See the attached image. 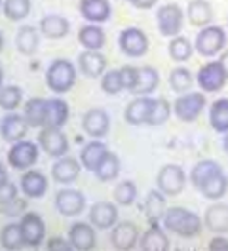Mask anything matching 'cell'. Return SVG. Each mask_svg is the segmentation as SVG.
Returning a JSON list of instances; mask_svg holds the SVG:
<instances>
[{"label": "cell", "instance_id": "cell-1", "mask_svg": "<svg viewBox=\"0 0 228 251\" xmlns=\"http://www.w3.org/2000/svg\"><path fill=\"white\" fill-rule=\"evenodd\" d=\"M164 226L182 238H192L202 230V219L186 207H169L164 213Z\"/></svg>", "mask_w": 228, "mask_h": 251}, {"label": "cell", "instance_id": "cell-2", "mask_svg": "<svg viewBox=\"0 0 228 251\" xmlns=\"http://www.w3.org/2000/svg\"><path fill=\"white\" fill-rule=\"evenodd\" d=\"M76 82V69L69 59H55L46 71V84L55 94H67Z\"/></svg>", "mask_w": 228, "mask_h": 251}, {"label": "cell", "instance_id": "cell-3", "mask_svg": "<svg viewBox=\"0 0 228 251\" xmlns=\"http://www.w3.org/2000/svg\"><path fill=\"white\" fill-rule=\"evenodd\" d=\"M225 46H227V32L223 27L217 25L202 27V31L198 32L194 40V50L203 57H215L217 53L223 51Z\"/></svg>", "mask_w": 228, "mask_h": 251}, {"label": "cell", "instance_id": "cell-4", "mask_svg": "<svg viewBox=\"0 0 228 251\" xmlns=\"http://www.w3.org/2000/svg\"><path fill=\"white\" fill-rule=\"evenodd\" d=\"M203 109H205V95L202 92L181 94L173 103V112L182 122H194Z\"/></svg>", "mask_w": 228, "mask_h": 251}, {"label": "cell", "instance_id": "cell-5", "mask_svg": "<svg viewBox=\"0 0 228 251\" xmlns=\"http://www.w3.org/2000/svg\"><path fill=\"white\" fill-rule=\"evenodd\" d=\"M156 185L166 196H179L186 185V173L177 164H166L158 172Z\"/></svg>", "mask_w": 228, "mask_h": 251}, {"label": "cell", "instance_id": "cell-6", "mask_svg": "<svg viewBox=\"0 0 228 251\" xmlns=\"http://www.w3.org/2000/svg\"><path fill=\"white\" fill-rule=\"evenodd\" d=\"M156 21H158L160 32L167 38H173V36H179V32L182 31L184 14L179 4H164L156 14Z\"/></svg>", "mask_w": 228, "mask_h": 251}, {"label": "cell", "instance_id": "cell-7", "mask_svg": "<svg viewBox=\"0 0 228 251\" xmlns=\"http://www.w3.org/2000/svg\"><path fill=\"white\" fill-rule=\"evenodd\" d=\"M38 143H40V149L51 158H61L69 152V139L61 131V127L44 126L38 133Z\"/></svg>", "mask_w": 228, "mask_h": 251}, {"label": "cell", "instance_id": "cell-8", "mask_svg": "<svg viewBox=\"0 0 228 251\" xmlns=\"http://www.w3.org/2000/svg\"><path fill=\"white\" fill-rule=\"evenodd\" d=\"M118 46H120L122 53L127 57H143L149 51V38L141 29L127 27L118 36Z\"/></svg>", "mask_w": 228, "mask_h": 251}, {"label": "cell", "instance_id": "cell-9", "mask_svg": "<svg viewBox=\"0 0 228 251\" xmlns=\"http://www.w3.org/2000/svg\"><path fill=\"white\" fill-rule=\"evenodd\" d=\"M38 160V147L32 141H15L8 152V164L14 170H30Z\"/></svg>", "mask_w": 228, "mask_h": 251}, {"label": "cell", "instance_id": "cell-10", "mask_svg": "<svg viewBox=\"0 0 228 251\" xmlns=\"http://www.w3.org/2000/svg\"><path fill=\"white\" fill-rule=\"evenodd\" d=\"M196 80H198V86H200L203 92L213 94V92L223 90L228 78H227V75H225V69L221 67V63L209 61V63H205L203 67H200V71H198V75H196Z\"/></svg>", "mask_w": 228, "mask_h": 251}, {"label": "cell", "instance_id": "cell-11", "mask_svg": "<svg viewBox=\"0 0 228 251\" xmlns=\"http://www.w3.org/2000/svg\"><path fill=\"white\" fill-rule=\"evenodd\" d=\"M55 207L61 215L65 217H76L84 211L86 207V198L80 190L75 188H63L55 196Z\"/></svg>", "mask_w": 228, "mask_h": 251}, {"label": "cell", "instance_id": "cell-12", "mask_svg": "<svg viewBox=\"0 0 228 251\" xmlns=\"http://www.w3.org/2000/svg\"><path fill=\"white\" fill-rule=\"evenodd\" d=\"M21 232H23V240H25V246L30 248H38L42 242H44L46 236V225L40 215L36 213H25L21 217Z\"/></svg>", "mask_w": 228, "mask_h": 251}, {"label": "cell", "instance_id": "cell-13", "mask_svg": "<svg viewBox=\"0 0 228 251\" xmlns=\"http://www.w3.org/2000/svg\"><path fill=\"white\" fill-rule=\"evenodd\" d=\"M110 242L116 250L127 251L133 250L135 244L139 242V228L135 223L131 221H122L118 225L112 226V234H110Z\"/></svg>", "mask_w": 228, "mask_h": 251}, {"label": "cell", "instance_id": "cell-14", "mask_svg": "<svg viewBox=\"0 0 228 251\" xmlns=\"http://www.w3.org/2000/svg\"><path fill=\"white\" fill-rule=\"evenodd\" d=\"M82 127L84 131L93 137V139H101L105 137L110 129V118L106 114V110L103 109H90L84 118H82Z\"/></svg>", "mask_w": 228, "mask_h": 251}, {"label": "cell", "instance_id": "cell-15", "mask_svg": "<svg viewBox=\"0 0 228 251\" xmlns=\"http://www.w3.org/2000/svg\"><path fill=\"white\" fill-rule=\"evenodd\" d=\"M29 127L30 126L27 124V120H25L23 114H14L12 112V114H6L2 118V122H0V133H2V139L4 141L15 143L25 139Z\"/></svg>", "mask_w": 228, "mask_h": 251}, {"label": "cell", "instance_id": "cell-16", "mask_svg": "<svg viewBox=\"0 0 228 251\" xmlns=\"http://www.w3.org/2000/svg\"><path fill=\"white\" fill-rule=\"evenodd\" d=\"M118 221V209L116 205L110 204V202H97V204L91 205L90 209V223L99 228V230H106V228H112Z\"/></svg>", "mask_w": 228, "mask_h": 251}, {"label": "cell", "instance_id": "cell-17", "mask_svg": "<svg viewBox=\"0 0 228 251\" xmlns=\"http://www.w3.org/2000/svg\"><path fill=\"white\" fill-rule=\"evenodd\" d=\"M152 103L154 99H151L149 95H139L137 99H133L126 110H124V118L126 122L131 126H141L149 122V116H151Z\"/></svg>", "mask_w": 228, "mask_h": 251}, {"label": "cell", "instance_id": "cell-18", "mask_svg": "<svg viewBox=\"0 0 228 251\" xmlns=\"http://www.w3.org/2000/svg\"><path fill=\"white\" fill-rule=\"evenodd\" d=\"M78 65H80V71L84 73V76L99 78L106 71V57L103 53H99V50H86L78 57Z\"/></svg>", "mask_w": 228, "mask_h": 251}, {"label": "cell", "instance_id": "cell-19", "mask_svg": "<svg viewBox=\"0 0 228 251\" xmlns=\"http://www.w3.org/2000/svg\"><path fill=\"white\" fill-rule=\"evenodd\" d=\"M80 170H82V166L78 164V160L71 156H61L51 168V177L59 185H71L78 179Z\"/></svg>", "mask_w": 228, "mask_h": 251}, {"label": "cell", "instance_id": "cell-20", "mask_svg": "<svg viewBox=\"0 0 228 251\" xmlns=\"http://www.w3.org/2000/svg\"><path fill=\"white\" fill-rule=\"evenodd\" d=\"M110 151L106 149V145L99 139H93V141L86 143L84 149L80 151V162L82 166L88 170V172H95L99 168V164L105 160V156Z\"/></svg>", "mask_w": 228, "mask_h": 251}, {"label": "cell", "instance_id": "cell-21", "mask_svg": "<svg viewBox=\"0 0 228 251\" xmlns=\"http://www.w3.org/2000/svg\"><path fill=\"white\" fill-rule=\"evenodd\" d=\"M19 181H21L19 185H21L23 194L29 198H42L48 190V179L44 177V173L36 172V170H25Z\"/></svg>", "mask_w": 228, "mask_h": 251}, {"label": "cell", "instance_id": "cell-22", "mask_svg": "<svg viewBox=\"0 0 228 251\" xmlns=\"http://www.w3.org/2000/svg\"><path fill=\"white\" fill-rule=\"evenodd\" d=\"M203 225L207 230L225 234L228 232V204H213L205 209Z\"/></svg>", "mask_w": 228, "mask_h": 251}, {"label": "cell", "instance_id": "cell-23", "mask_svg": "<svg viewBox=\"0 0 228 251\" xmlns=\"http://www.w3.org/2000/svg\"><path fill=\"white\" fill-rule=\"evenodd\" d=\"M69 242L73 244V250L88 251L95 246V230L88 223H75L69 230Z\"/></svg>", "mask_w": 228, "mask_h": 251}, {"label": "cell", "instance_id": "cell-24", "mask_svg": "<svg viewBox=\"0 0 228 251\" xmlns=\"http://www.w3.org/2000/svg\"><path fill=\"white\" fill-rule=\"evenodd\" d=\"M69 120V105L59 97L46 99V122L50 127H63Z\"/></svg>", "mask_w": 228, "mask_h": 251}, {"label": "cell", "instance_id": "cell-25", "mask_svg": "<svg viewBox=\"0 0 228 251\" xmlns=\"http://www.w3.org/2000/svg\"><path fill=\"white\" fill-rule=\"evenodd\" d=\"M108 0H80V14L91 23H103L110 17Z\"/></svg>", "mask_w": 228, "mask_h": 251}, {"label": "cell", "instance_id": "cell-26", "mask_svg": "<svg viewBox=\"0 0 228 251\" xmlns=\"http://www.w3.org/2000/svg\"><path fill=\"white\" fill-rule=\"evenodd\" d=\"M186 17L194 27H207L213 21V8L207 0H190L186 8Z\"/></svg>", "mask_w": 228, "mask_h": 251}, {"label": "cell", "instance_id": "cell-27", "mask_svg": "<svg viewBox=\"0 0 228 251\" xmlns=\"http://www.w3.org/2000/svg\"><path fill=\"white\" fill-rule=\"evenodd\" d=\"M139 246L145 251H167L169 250V238L156 223H152L151 228L141 236Z\"/></svg>", "mask_w": 228, "mask_h": 251}, {"label": "cell", "instance_id": "cell-28", "mask_svg": "<svg viewBox=\"0 0 228 251\" xmlns=\"http://www.w3.org/2000/svg\"><path fill=\"white\" fill-rule=\"evenodd\" d=\"M69 19H65L63 16H55V14H50V16H44L40 19V32L48 36V38H63L69 34Z\"/></svg>", "mask_w": 228, "mask_h": 251}, {"label": "cell", "instance_id": "cell-29", "mask_svg": "<svg viewBox=\"0 0 228 251\" xmlns=\"http://www.w3.org/2000/svg\"><path fill=\"white\" fill-rule=\"evenodd\" d=\"M160 84V75L158 71L151 67V65H145V67H139V78H137L135 88L131 90V94L135 95H149L152 94Z\"/></svg>", "mask_w": 228, "mask_h": 251}, {"label": "cell", "instance_id": "cell-30", "mask_svg": "<svg viewBox=\"0 0 228 251\" xmlns=\"http://www.w3.org/2000/svg\"><path fill=\"white\" fill-rule=\"evenodd\" d=\"M145 215L149 217L151 223H156V221L164 219V213H166V194L158 188V190H151L147 200H145Z\"/></svg>", "mask_w": 228, "mask_h": 251}, {"label": "cell", "instance_id": "cell-31", "mask_svg": "<svg viewBox=\"0 0 228 251\" xmlns=\"http://www.w3.org/2000/svg\"><path fill=\"white\" fill-rule=\"evenodd\" d=\"M221 172H223V168L215 160H202L190 172V183H192V187L200 188L205 181H209L213 175H217Z\"/></svg>", "mask_w": 228, "mask_h": 251}, {"label": "cell", "instance_id": "cell-32", "mask_svg": "<svg viewBox=\"0 0 228 251\" xmlns=\"http://www.w3.org/2000/svg\"><path fill=\"white\" fill-rule=\"evenodd\" d=\"M23 116L27 120L30 127H44L46 122V99L42 97H32L27 101L25 109H23Z\"/></svg>", "mask_w": 228, "mask_h": 251}, {"label": "cell", "instance_id": "cell-33", "mask_svg": "<svg viewBox=\"0 0 228 251\" xmlns=\"http://www.w3.org/2000/svg\"><path fill=\"white\" fill-rule=\"evenodd\" d=\"M15 44H17V50L23 53V55H32L36 50H38V44H40V38H38V31L30 25H25L21 27L17 34H15Z\"/></svg>", "mask_w": 228, "mask_h": 251}, {"label": "cell", "instance_id": "cell-34", "mask_svg": "<svg viewBox=\"0 0 228 251\" xmlns=\"http://www.w3.org/2000/svg\"><path fill=\"white\" fill-rule=\"evenodd\" d=\"M209 124L217 133H227L228 131V99H217L213 101L209 109Z\"/></svg>", "mask_w": 228, "mask_h": 251}, {"label": "cell", "instance_id": "cell-35", "mask_svg": "<svg viewBox=\"0 0 228 251\" xmlns=\"http://www.w3.org/2000/svg\"><path fill=\"white\" fill-rule=\"evenodd\" d=\"M198 190L207 200H221L228 190V177L225 175V172L217 173V175H213L209 181H205Z\"/></svg>", "mask_w": 228, "mask_h": 251}, {"label": "cell", "instance_id": "cell-36", "mask_svg": "<svg viewBox=\"0 0 228 251\" xmlns=\"http://www.w3.org/2000/svg\"><path fill=\"white\" fill-rule=\"evenodd\" d=\"M167 51H169V57L177 63L188 61L194 53V44L184 38V36H173L167 44Z\"/></svg>", "mask_w": 228, "mask_h": 251}, {"label": "cell", "instance_id": "cell-37", "mask_svg": "<svg viewBox=\"0 0 228 251\" xmlns=\"http://www.w3.org/2000/svg\"><path fill=\"white\" fill-rule=\"evenodd\" d=\"M78 40L86 50H101L105 46L106 36L103 29H99L97 25H86L78 32Z\"/></svg>", "mask_w": 228, "mask_h": 251}, {"label": "cell", "instance_id": "cell-38", "mask_svg": "<svg viewBox=\"0 0 228 251\" xmlns=\"http://www.w3.org/2000/svg\"><path fill=\"white\" fill-rule=\"evenodd\" d=\"M0 244L4 250H19L25 246L23 232H21V225L19 223H10L2 228L0 232Z\"/></svg>", "mask_w": 228, "mask_h": 251}, {"label": "cell", "instance_id": "cell-39", "mask_svg": "<svg viewBox=\"0 0 228 251\" xmlns=\"http://www.w3.org/2000/svg\"><path fill=\"white\" fill-rule=\"evenodd\" d=\"M192 84H194L192 73L188 69H184V67H177V69H173L169 73V86H171V90L175 94H186V92H190Z\"/></svg>", "mask_w": 228, "mask_h": 251}, {"label": "cell", "instance_id": "cell-40", "mask_svg": "<svg viewBox=\"0 0 228 251\" xmlns=\"http://www.w3.org/2000/svg\"><path fill=\"white\" fill-rule=\"evenodd\" d=\"M93 173L97 175V179L101 183H108V181L116 179L118 173H120V158L116 156V154H112V152H108L105 156V160L99 164V168Z\"/></svg>", "mask_w": 228, "mask_h": 251}, {"label": "cell", "instance_id": "cell-41", "mask_svg": "<svg viewBox=\"0 0 228 251\" xmlns=\"http://www.w3.org/2000/svg\"><path fill=\"white\" fill-rule=\"evenodd\" d=\"M171 112H173V105L167 101L166 97H158V99H154V103H152L151 116H149V122H147V124H151V126L166 124L167 120H169V116H171Z\"/></svg>", "mask_w": 228, "mask_h": 251}, {"label": "cell", "instance_id": "cell-42", "mask_svg": "<svg viewBox=\"0 0 228 251\" xmlns=\"http://www.w3.org/2000/svg\"><path fill=\"white\" fill-rule=\"evenodd\" d=\"M30 14V0H4V16L12 21H21Z\"/></svg>", "mask_w": 228, "mask_h": 251}, {"label": "cell", "instance_id": "cell-43", "mask_svg": "<svg viewBox=\"0 0 228 251\" xmlns=\"http://www.w3.org/2000/svg\"><path fill=\"white\" fill-rule=\"evenodd\" d=\"M114 200L120 205H131L137 200V187L133 181H122L114 188Z\"/></svg>", "mask_w": 228, "mask_h": 251}, {"label": "cell", "instance_id": "cell-44", "mask_svg": "<svg viewBox=\"0 0 228 251\" xmlns=\"http://www.w3.org/2000/svg\"><path fill=\"white\" fill-rule=\"evenodd\" d=\"M21 105V90L17 86H2L0 88V109L15 110Z\"/></svg>", "mask_w": 228, "mask_h": 251}, {"label": "cell", "instance_id": "cell-45", "mask_svg": "<svg viewBox=\"0 0 228 251\" xmlns=\"http://www.w3.org/2000/svg\"><path fill=\"white\" fill-rule=\"evenodd\" d=\"M101 88L103 92L108 95H116L124 90V84H122V75L120 69H112V71H105V75L101 76Z\"/></svg>", "mask_w": 228, "mask_h": 251}, {"label": "cell", "instance_id": "cell-46", "mask_svg": "<svg viewBox=\"0 0 228 251\" xmlns=\"http://www.w3.org/2000/svg\"><path fill=\"white\" fill-rule=\"evenodd\" d=\"M122 75V84H124V90L131 92L135 88L137 78H139V67H133V65H124L120 69Z\"/></svg>", "mask_w": 228, "mask_h": 251}, {"label": "cell", "instance_id": "cell-47", "mask_svg": "<svg viewBox=\"0 0 228 251\" xmlns=\"http://www.w3.org/2000/svg\"><path fill=\"white\" fill-rule=\"evenodd\" d=\"M17 200V187L10 181H4L0 185V207H6Z\"/></svg>", "mask_w": 228, "mask_h": 251}, {"label": "cell", "instance_id": "cell-48", "mask_svg": "<svg viewBox=\"0 0 228 251\" xmlns=\"http://www.w3.org/2000/svg\"><path fill=\"white\" fill-rule=\"evenodd\" d=\"M48 250L50 251H71L73 250V244L69 240H63V238H51L48 242Z\"/></svg>", "mask_w": 228, "mask_h": 251}, {"label": "cell", "instance_id": "cell-49", "mask_svg": "<svg viewBox=\"0 0 228 251\" xmlns=\"http://www.w3.org/2000/svg\"><path fill=\"white\" fill-rule=\"evenodd\" d=\"M209 251H228V240L223 236H217L209 242Z\"/></svg>", "mask_w": 228, "mask_h": 251}, {"label": "cell", "instance_id": "cell-50", "mask_svg": "<svg viewBox=\"0 0 228 251\" xmlns=\"http://www.w3.org/2000/svg\"><path fill=\"white\" fill-rule=\"evenodd\" d=\"M156 2H158V0H135L133 6L139 8V10H151L152 6H156Z\"/></svg>", "mask_w": 228, "mask_h": 251}, {"label": "cell", "instance_id": "cell-51", "mask_svg": "<svg viewBox=\"0 0 228 251\" xmlns=\"http://www.w3.org/2000/svg\"><path fill=\"white\" fill-rule=\"evenodd\" d=\"M219 63H221V67L225 69V75H227V78H228V50H225V51L221 53V59H219Z\"/></svg>", "mask_w": 228, "mask_h": 251}, {"label": "cell", "instance_id": "cell-52", "mask_svg": "<svg viewBox=\"0 0 228 251\" xmlns=\"http://www.w3.org/2000/svg\"><path fill=\"white\" fill-rule=\"evenodd\" d=\"M4 181H8V173H6L4 166H2V162H0V185H2Z\"/></svg>", "mask_w": 228, "mask_h": 251}, {"label": "cell", "instance_id": "cell-53", "mask_svg": "<svg viewBox=\"0 0 228 251\" xmlns=\"http://www.w3.org/2000/svg\"><path fill=\"white\" fill-rule=\"evenodd\" d=\"M223 149H225V152L228 154V131L225 133V137H223Z\"/></svg>", "mask_w": 228, "mask_h": 251}, {"label": "cell", "instance_id": "cell-54", "mask_svg": "<svg viewBox=\"0 0 228 251\" xmlns=\"http://www.w3.org/2000/svg\"><path fill=\"white\" fill-rule=\"evenodd\" d=\"M2 84H4V71H2V67H0V88H2Z\"/></svg>", "mask_w": 228, "mask_h": 251}, {"label": "cell", "instance_id": "cell-55", "mask_svg": "<svg viewBox=\"0 0 228 251\" xmlns=\"http://www.w3.org/2000/svg\"><path fill=\"white\" fill-rule=\"evenodd\" d=\"M2 48H4V36H2V32H0V51H2Z\"/></svg>", "mask_w": 228, "mask_h": 251}, {"label": "cell", "instance_id": "cell-56", "mask_svg": "<svg viewBox=\"0 0 228 251\" xmlns=\"http://www.w3.org/2000/svg\"><path fill=\"white\" fill-rule=\"evenodd\" d=\"M126 2H131V4H133V2H135V0H126Z\"/></svg>", "mask_w": 228, "mask_h": 251}, {"label": "cell", "instance_id": "cell-57", "mask_svg": "<svg viewBox=\"0 0 228 251\" xmlns=\"http://www.w3.org/2000/svg\"><path fill=\"white\" fill-rule=\"evenodd\" d=\"M0 4H2V0H0Z\"/></svg>", "mask_w": 228, "mask_h": 251}]
</instances>
